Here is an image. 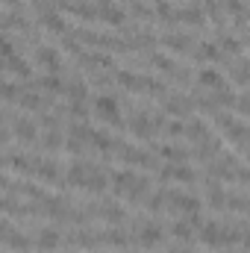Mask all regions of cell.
<instances>
[{
	"label": "cell",
	"instance_id": "obj_17",
	"mask_svg": "<svg viewBox=\"0 0 250 253\" xmlns=\"http://www.w3.org/2000/svg\"><path fill=\"white\" fill-rule=\"evenodd\" d=\"M94 165H85V162H71L68 168H65V183H71V186H77V189H83V183H85V177H88V171H91Z\"/></svg>",
	"mask_w": 250,
	"mask_h": 253
},
{
	"label": "cell",
	"instance_id": "obj_12",
	"mask_svg": "<svg viewBox=\"0 0 250 253\" xmlns=\"http://www.w3.org/2000/svg\"><path fill=\"white\" fill-rule=\"evenodd\" d=\"M33 88L47 94H65V80L59 74H42V77H33Z\"/></svg>",
	"mask_w": 250,
	"mask_h": 253
},
{
	"label": "cell",
	"instance_id": "obj_3",
	"mask_svg": "<svg viewBox=\"0 0 250 253\" xmlns=\"http://www.w3.org/2000/svg\"><path fill=\"white\" fill-rule=\"evenodd\" d=\"M12 218H6V224H3V245H6V251H18V253H27L30 248H36L33 245V239L30 236H24V233H15L12 230V224H9Z\"/></svg>",
	"mask_w": 250,
	"mask_h": 253
},
{
	"label": "cell",
	"instance_id": "obj_11",
	"mask_svg": "<svg viewBox=\"0 0 250 253\" xmlns=\"http://www.w3.org/2000/svg\"><path fill=\"white\" fill-rule=\"evenodd\" d=\"M197 230H200V227H197V224H194L191 218H186V215H183L180 221H174V224L168 227V233H171V236H174L177 242H186V245L191 242V239H197Z\"/></svg>",
	"mask_w": 250,
	"mask_h": 253
},
{
	"label": "cell",
	"instance_id": "obj_13",
	"mask_svg": "<svg viewBox=\"0 0 250 253\" xmlns=\"http://www.w3.org/2000/svg\"><path fill=\"white\" fill-rule=\"evenodd\" d=\"M39 24H42L47 33H53V36H65V33H68V21L62 18L59 9H53V12H42V15H39Z\"/></svg>",
	"mask_w": 250,
	"mask_h": 253
},
{
	"label": "cell",
	"instance_id": "obj_24",
	"mask_svg": "<svg viewBox=\"0 0 250 253\" xmlns=\"http://www.w3.org/2000/svg\"><path fill=\"white\" fill-rule=\"evenodd\" d=\"M65 97H68V103H85L88 100V85L83 80H71V83H65Z\"/></svg>",
	"mask_w": 250,
	"mask_h": 253
},
{
	"label": "cell",
	"instance_id": "obj_14",
	"mask_svg": "<svg viewBox=\"0 0 250 253\" xmlns=\"http://www.w3.org/2000/svg\"><path fill=\"white\" fill-rule=\"evenodd\" d=\"M3 68H6V74L15 77V80H33V62H27L21 53L12 56L9 62H3Z\"/></svg>",
	"mask_w": 250,
	"mask_h": 253
},
{
	"label": "cell",
	"instance_id": "obj_20",
	"mask_svg": "<svg viewBox=\"0 0 250 253\" xmlns=\"http://www.w3.org/2000/svg\"><path fill=\"white\" fill-rule=\"evenodd\" d=\"M44 91H39V88H24L21 91V97H18V103L15 106H21V109H27V112H33V109H42L44 106V97H42Z\"/></svg>",
	"mask_w": 250,
	"mask_h": 253
},
{
	"label": "cell",
	"instance_id": "obj_33",
	"mask_svg": "<svg viewBox=\"0 0 250 253\" xmlns=\"http://www.w3.org/2000/svg\"><path fill=\"white\" fill-rule=\"evenodd\" d=\"M150 65L159 68V71H165V74H174V68H177L174 59H168V56H162V53H153V56H150Z\"/></svg>",
	"mask_w": 250,
	"mask_h": 253
},
{
	"label": "cell",
	"instance_id": "obj_7",
	"mask_svg": "<svg viewBox=\"0 0 250 253\" xmlns=\"http://www.w3.org/2000/svg\"><path fill=\"white\" fill-rule=\"evenodd\" d=\"M197 239L206 248H224V224L218 221H203V227L197 230Z\"/></svg>",
	"mask_w": 250,
	"mask_h": 253
},
{
	"label": "cell",
	"instance_id": "obj_8",
	"mask_svg": "<svg viewBox=\"0 0 250 253\" xmlns=\"http://www.w3.org/2000/svg\"><path fill=\"white\" fill-rule=\"evenodd\" d=\"M129 132L135 135V138H141V141H150L159 129H156V124H153V115H132L129 118Z\"/></svg>",
	"mask_w": 250,
	"mask_h": 253
},
{
	"label": "cell",
	"instance_id": "obj_16",
	"mask_svg": "<svg viewBox=\"0 0 250 253\" xmlns=\"http://www.w3.org/2000/svg\"><path fill=\"white\" fill-rule=\"evenodd\" d=\"M59 165L53 162V159H36V171H33V177H39L42 183H56L59 180Z\"/></svg>",
	"mask_w": 250,
	"mask_h": 253
},
{
	"label": "cell",
	"instance_id": "obj_30",
	"mask_svg": "<svg viewBox=\"0 0 250 253\" xmlns=\"http://www.w3.org/2000/svg\"><path fill=\"white\" fill-rule=\"evenodd\" d=\"M165 138H171V141L186 138V121L183 118H168L165 121Z\"/></svg>",
	"mask_w": 250,
	"mask_h": 253
},
{
	"label": "cell",
	"instance_id": "obj_26",
	"mask_svg": "<svg viewBox=\"0 0 250 253\" xmlns=\"http://www.w3.org/2000/svg\"><path fill=\"white\" fill-rule=\"evenodd\" d=\"M194 53H197V59H200V62H218V59L224 56V50H221V44H218V42H200Z\"/></svg>",
	"mask_w": 250,
	"mask_h": 253
},
{
	"label": "cell",
	"instance_id": "obj_39",
	"mask_svg": "<svg viewBox=\"0 0 250 253\" xmlns=\"http://www.w3.org/2000/svg\"><path fill=\"white\" fill-rule=\"evenodd\" d=\"M3 6H6V9H15V6H18V0H3Z\"/></svg>",
	"mask_w": 250,
	"mask_h": 253
},
{
	"label": "cell",
	"instance_id": "obj_36",
	"mask_svg": "<svg viewBox=\"0 0 250 253\" xmlns=\"http://www.w3.org/2000/svg\"><path fill=\"white\" fill-rule=\"evenodd\" d=\"M42 141H44V147H47V150H56V147H62V144H65V141H62V135H59L56 129H47Z\"/></svg>",
	"mask_w": 250,
	"mask_h": 253
},
{
	"label": "cell",
	"instance_id": "obj_9",
	"mask_svg": "<svg viewBox=\"0 0 250 253\" xmlns=\"http://www.w3.org/2000/svg\"><path fill=\"white\" fill-rule=\"evenodd\" d=\"M197 83H200V88H206V91H224V88H227L221 71H218V68H209V65L197 71Z\"/></svg>",
	"mask_w": 250,
	"mask_h": 253
},
{
	"label": "cell",
	"instance_id": "obj_23",
	"mask_svg": "<svg viewBox=\"0 0 250 253\" xmlns=\"http://www.w3.org/2000/svg\"><path fill=\"white\" fill-rule=\"evenodd\" d=\"M100 218H103L106 224H115V227H118V224L126 218V209L121 206V203H115V200H106V203L100 206Z\"/></svg>",
	"mask_w": 250,
	"mask_h": 253
},
{
	"label": "cell",
	"instance_id": "obj_5",
	"mask_svg": "<svg viewBox=\"0 0 250 253\" xmlns=\"http://www.w3.org/2000/svg\"><path fill=\"white\" fill-rule=\"evenodd\" d=\"M200 197L191 191H174L171 194V209H177L180 215H200Z\"/></svg>",
	"mask_w": 250,
	"mask_h": 253
},
{
	"label": "cell",
	"instance_id": "obj_6",
	"mask_svg": "<svg viewBox=\"0 0 250 253\" xmlns=\"http://www.w3.org/2000/svg\"><path fill=\"white\" fill-rule=\"evenodd\" d=\"M97 18H100L106 27H121V24L126 21V12L121 9V3L103 0V3H97Z\"/></svg>",
	"mask_w": 250,
	"mask_h": 253
},
{
	"label": "cell",
	"instance_id": "obj_27",
	"mask_svg": "<svg viewBox=\"0 0 250 253\" xmlns=\"http://www.w3.org/2000/svg\"><path fill=\"white\" fill-rule=\"evenodd\" d=\"M186 138H188V141H194V144L206 141V138H209L206 121H203V118H191V121H186Z\"/></svg>",
	"mask_w": 250,
	"mask_h": 253
},
{
	"label": "cell",
	"instance_id": "obj_18",
	"mask_svg": "<svg viewBox=\"0 0 250 253\" xmlns=\"http://www.w3.org/2000/svg\"><path fill=\"white\" fill-rule=\"evenodd\" d=\"M83 189L91 191V194L106 191V189H109V174H106V171H100V168H91V171H88V177H85V183H83Z\"/></svg>",
	"mask_w": 250,
	"mask_h": 253
},
{
	"label": "cell",
	"instance_id": "obj_29",
	"mask_svg": "<svg viewBox=\"0 0 250 253\" xmlns=\"http://www.w3.org/2000/svg\"><path fill=\"white\" fill-rule=\"evenodd\" d=\"M188 44H191V39H188L186 33H171V36H165V47H168V50H174V53L188 50Z\"/></svg>",
	"mask_w": 250,
	"mask_h": 253
},
{
	"label": "cell",
	"instance_id": "obj_31",
	"mask_svg": "<svg viewBox=\"0 0 250 253\" xmlns=\"http://www.w3.org/2000/svg\"><path fill=\"white\" fill-rule=\"evenodd\" d=\"M206 203L212 206V209H224L227 206V200H224V191L218 183H209V189H206Z\"/></svg>",
	"mask_w": 250,
	"mask_h": 253
},
{
	"label": "cell",
	"instance_id": "obj_15",
	"mask_svg": "<svg viewBox=\"0 0 250 253\" xmlns=\"http://www.w3.org/2000/svg\"><path fill=\"white\" fill-rule=\"evenodd\" d=\"M177 21H183L188 27H200V24H206V12L197 3H186V6L177 9Z\"/></svg>",
	"mask_w": 250,
	"mask_h": 253
},
{
	"label": "cell",
	"instance_id": "obj_19",
	"mask_svg": "<svg viewBox=\"0 0 250 253\" xmlns=\"http://www.w3.org/2000/svg\"><path fill=\"white\" fill-rule=\"evenodd\" d=\"M165 112L171 118H183L186 112H191V100L186 94H171V97H165Z\"/></svg>",
	"mask_w": 250,
	"mask_h": 253
},
{
	"label": "cell",
	"instance_id": "obj_34",
	"mask_svg": "<svg viewBox=\"0 0 250 253\" xmlns=\"http://www.w3.org/2000/svg\"><path fill=\"white\" fill-rule=\"evenodd\" d=\"M218 44H221V50H224V53H242V42H239V39H233V36H221V42H218Z\"/></svg>",
	"mask_w": 250,
	"mask_h": 253
},
{
	"label": "cell",
	"instance_id": "obj_21",
	"mask_svg": "<svg viewBox=\"0 0 250 253\" xmlns=\"http://www.w3.org/2000/svg\"><path fill=\"white\" fill-rule=\"evenodd\" d=\"M100 242H103L106 248H118V251H124L126 245H129V233H126V230H118V227L112 224L106 233H100Z\"/></svg>",
	"mask_w": 250,
	"mask_h": 253
},
{
	"label": "cell",
	"instance_id": "obj_2",
	"mask_svg": "<svg viewBox=\"0 0 250 253\" xmlns=\"http://www.w3.org/2000/svg\"><path fill=\"white\" fill-rule=\"evenodd\" d=\"M33 62L39 65L44 74H59V71H62V53H59V47L42 44V47H36V56H33Z\"/></svg>",
	"mask_w": 250,
	"mask_h": 253
},
{
	"label": "cell",
	"instance_id": "obj_28",
	"mask_svg": "<svg viewBox=\"0 0 250 253\" xmlns=\"http://www.w3.org/2000/svg\"><path fill=\"white\" fill-rule=\"evenodd\" d=\"M9 132H12L18 141H33V138H36V124H33L30 118H18L15 124L9 126Z\"/></svg>",
	"mask_w": 250,
	"mask_h": 253
},
{
	"label": "cell",
	"instance_id": "obj_37",
	"mask_svg": "<svg viewBox=\"0 0 250 253\" xmlns=\"http://www.w3.org/2000/svg\"><path fill=\"white\" fill-rule=\"evenodd\" d=\"M203 12H206V18H212V21H221V3H218V0H206V3H203Z\"/></svg>",
	"mask_w": 250,
	"mask_h": 253
},
{
	"label": "cell",
	"instance_id": "obj_35",
	"mask_svg": "<svg viewBox=\"0 0 250 253\" xmlns=\"http://www.w3.org/2000/svg\"><path fill=\"white\" fill-rule=\"evenodd\" d=\"M224 6H227V15L230 18H236V21L245 18V0H227Z\"/></svg>",
	"mask_w": 250,
	"mask_h": 253
},
{
	"label": "cell",
	"instance_id": "obj_4",
	"mask_svg": "<svg viewBox=\"0 0 250 253\" xmlns=\"http://www.w3.org/2000/svg\"><path fill=\"white\" fill-rule=\"evenodd\" d=\"M162 239H165V227H159V224H153V221H147V224H141L138 230H135V242L141 245V248H156V245H162Z\"/></svg>",
	"mask_w": 250,
	"mask_h": 253
},
{
	"label": "cell",
	"instance_id": "obj_10",
	"mask_svg": "<svg viewBox=\"0 0 250 253\" xmlns=\"http://www.w3.org/2000/svg\"><path fill=\"white\" fill-rule=\"evenodd\" d=\"M33 245H36L39 251H44V253H53L59 245H62V236H59V230L44 227V230H39V233L33 236Z\"/></svg>",
	"mask_w": 250,
	"mask_h": 253
},
{
	"label": "cell",
	"instance_id": "obj_32",
	"mask_svg": "<svg viewBox=\"0 0 250 253\" xmlns=\"http://www.w3.org/2000/svg\"><path fill=\"white\" fill-rule=\"evenodd\" d=\"M153 9H156V18H159V21H177V9H174L168 0H156Z\"/></svg>",
	"mask_w": 250,
	"mask_h": 253
},
{
	"label": "cell",
	"instance_id": "obj_1",
	"mask_svg": "<svg viewBox=\"0 0 250 253\" xmlns=\"http://www.w3.org/2000/svg\"><path fill=\"white\" fill-rule=\"evenodd\" d=\"M91 109H94V115H97L103 124H118L121 126V103H118L115 94H97L94 103H91Z\"/></svg>",
	"mask_w": 250,
	"mask_h": 253
},
{
	"label": "cell",
	"instance_id": "obj_38",
	"mask_svg": "<svg viewBox=\"0 0 250 253\" xmlns=\"http://www.w3.org/2000/svg\"><path fill=\"white\" fill-rule=\"evenodd\" d=\"M168 253H191V248H188L186 242H180V248H171Z\"/></svg>",
	"mask_w": 250,
	"mask_h": 253
},
{
	"label": "cell",
	"instance_id": "obj_22",
	"mask_svg": "<svg viewBox=\"0 0 250 253\" xmlns=\"http://www.w3.org/2000/svg\"><path fill=\"white\" fill-rule=\"evenodd\" d=\"M156 153H159L165 162H174V165L186 162V156H188V150H183L177 141H165V144H159V147H156Z\"/></svg>",
	"mask_w": 250,
	"mask_h": 253
},
{
	"label": "cell",
	"instance_id": "obj_25",
	"mask_svg": "<svg viewBox=\"0 0 250 253\" xmlns=\"http://www.w3.org/2000/svg\"><path fill=\"white\" fill-rule=\"evenodd\" d=\"M88 144H91L97 153H103V156H106V153H115V147H118V141H115L109 132H103V129H94V135H91Z\"/></svg>",
	"mask_w": 250,
	"mask_h": 253
}]
</instances>
